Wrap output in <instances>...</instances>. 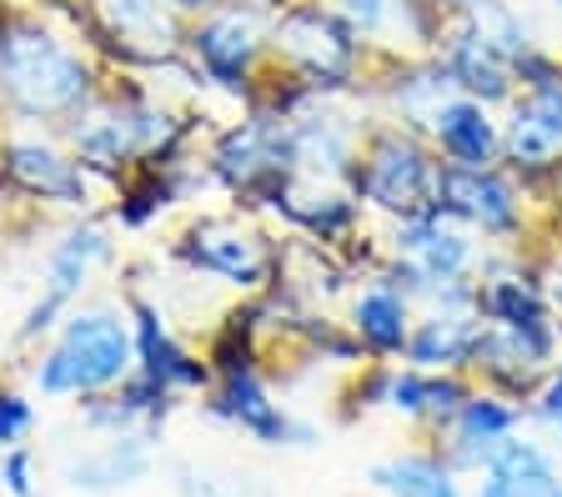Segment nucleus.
Segmentation results:
<instances>
[{"instance_id":"obj_19","label":"nucleus","mask_w":562,"mask_h":497,"mask_svg":"<svg viewBox=\"0 0 562 497\" xmlns=\"http://www.w3.org/2000/svg\"><path fill=\"white\" fill-rule=\"evenodd\" d=\"M517 413L497 397H468L457 407V458L462 462H482L503 448V438L513 432Z\"/></svg>"},{"instance_id":"obj_21","label":"nucleus","mask_w":562,"mask_h":497,"mask_svg":"<svg viewBox=\"0 0 562 497\" xmlns=\"http://www.w3.org/2000/svg\"><path fill=\"white\" fill-rule=\"evenodd\" d=\"M452 76L468 86L472 95H482V101H503V95L513 91V71H507L503 50L487 46L477 31H468V36L452 46Z\"/></svg>"},{"instance_id":"obj_30","label":"nucleus","mask_w":562,"mask_h":497,"mask_svg":"<svg viewBox=\"0 0 562 497\" xmlns=\"http://www.w3.org/2000/svg\"><path fill=\"white\" fill-rule=\"evenodd\" d=\"M176 15H201V11H216L222 0H166Z\"/></svg>"},{"instance_id":"obj_1","label":"nucleus","mask_w":562,"mask_h":497,"mask_svg":"<svg viewBox=\"0 0 562 497\" xmlns=\"http://www.w3.org/2000/svg\"><path fill=\"white\" fill-rule=\"evenodd\" d=\"M95 95V71L81 46H70L35 11L0 15V111L15 121H70Z\"/></svg>"},{"instance_id":"obj_7","label":"nucleus","mask_w":562,"mask_h":497,"mask_svg":"<svg viewBox=\"0 0 562 497\" xmlns=\"http://www.w3.org/2000/svg\"><path fill=\"white\" fill-rule=\"evenodd\" d=\"M95 36L126 60H171L181 50V15L166 0H91Z\"/></svg>"},{"instance_id":"obj_13","label":"nucleus","mask_w":562,"mask_h":497,"mask_svg":"<svg viewBox=\"0 0 562 497\" xmlns=\"http://www.w3.org/2000/svg\"><path fill=\"white\" fill-rule=\"evenodd\" d=\"M211 413L226 417V422H236L241 432H251L257 442H267V448H281V442H292V438H306V432H296L292 427V417L267 397L257 368H226L222 372V392H216Z\"/></svg>"},{"instance_id":"obj_24","label":"nucleus","mask_w":562,"mask_h":497,"mask_svg":"<svg viewBox=\"0 0 562 497\" xmlns=\"http://www.w3.org/2000/svg\"><path fill=\"white\" fill-rule=\"evenodd\" d=\"M386 403L407 417H457V407L468 403V387L462 382H437V377H392L386 382Z\"/></svg>"},{"instance_id":"obj_14","label":"nucleus","mask_w":562,"mask_h":497,"mask_svg":"<svg viewBox=\"0 0 562 497\" xmlns=\"http://www.w3.org/2000/svg\"><path fill=\"white\" fill-rule=\"evenodd\" d=\"M131 317H136L131 327H136V372H140V377L161 382L166 392H176V387L201 392V387H206L211 368L201 362V357H191L181 342H176L171 331H166V321L156 317V307L136 302V307H131Z\"/></svg>"},{"instance_id":"obj_17","label":"nucleus","mask_w":562,"mask_h":497,"mask_svg":"<svg viewBox=\"0 0 562 497\" xmlns=\"http://www.w3.org/2000/svg\"><path fill=\"white\" fill-rule=\"evenodd\" d=\"M437 142L452 156L457 166H487L492 151H497V131H492L487 111L477 101H452V106H437L432 116Z\"/></svg>"},{"instance_id":"obj_16","label":"nucleus","mask_w":562,"mask_h":497,"mask_svg":"<svg viewBox=\"0 0 562 497\" xmlns=\"http://www.w3.org/2000/svg\"><path fill=\"white\" fill-rule=\"evenodd\" d=\"M482 497H562V477L532 442H503L487 458Z\"/></svg>"},{"instance_id":"obj_3","label":"nucleus","mask_w":562,"mask_h":497,"mask_svg":"<svg viewBox=\"0 0 562 497\" xmlns=\"http://www.w3.org/2000/svg\"><path fill=\"white\" fill-rule=\"evenodd\" d=\"M105 257H111V237H105L101 222H76V226H70L66 237L50 247L46 276H41L46 286H41V296H35V307L25 312L21 331H15V342H35V337H46V331L70 312V302L86 292L91 272L101 267Z\"/></svg>"},{"instance_id":"obj_20","label":"nucleus","mask_w":562,"mask_h":497,"mask_svg":"<svg viewBox=\"0 0 562 497\" xmlns=\"http://www.w3.org/2000/svg\"><path fill=\"white\" fill-rule=\"evenodd\" d=\"M477 337H482V331L472 327L468 317L442 312V317L422 321V331L407 342V352H412V362H417V368H457V362H472Z\"/></svg>"},{"instance_id":"obj_10","label":"nucleus","mask_w":562,"mask_h":497,"mask_svg":"<svg viewBox=\"0 0 562 497\" xmlns=\"http://www.w3.org/2000/svg\"><path fill=\"white\" fill-rule=\"evenodd\" d=\"M187 46L211 81L241 86L261 56V25L251 15V5H216L187 36Z\"/></svg>"},{"instance_id":"obj_8","label":"nucleus","mask_w":562,"mask_h":497,"mask_svg":"<svg viewBox=\"0 0 562 497\" xmlns=\"http://www.w3.org/2000/svg\"><path fill=\"white\" fill-rule=\"evenodd\" d=\"M367 196H372L376 206H386V212H402V216H422L427 206H437V171L432 161L422 156L417 142H407V136H382V142L372 146V161H367V177H362Z\"/></svg>"},{"instance_id":"obj_23","label":"nucleus","mask_w":562,"mask_h":497,"mask_svg":"<svg viewBox=\"0 0 562 497\" xmlns=\"http://www.w3.org/2000/svg\"><path fill=\"white\" fill-rule=\"evenodd\" d=\"M357 331L376 352H402L407 347V302L397 292H386V286L362 292L357 296Z\"/></svg>"},{"instance_id":"obj_18","label":"nucleus","mask_w":562,"mask_h":497,"mask_svg":"<svg viewBox=\"0 0 562 497\" xmlns=\"http://www.w3.org/2000/svg\"><path fill=\"white\" fill-rule=\"evenodd\" d=\"M151 467V452L140 448L136 438H116L105 442L101 452H86L81 462H66L70 487H86V493H105V487H126Z\"/></svg>"},{"instance_id":"obj_15","label":"nucleus","mask_w":562,"mask_h":497,"mask_svg":"<svg viewBox=\"0 0 562 497\" xmlns=\"http://www.w3.org/2000/svg\"><path fill=\"white\" fill-rule=\"evenodd\" d=\"M397 247L407 251V276L412 282H457L472 261L468 241L457 237V231H442V226L427 222V216H417V222L402 226Z\"/></svg>"},{"instance_id":"obj_25","label":"nucleus","mask_w":562,"mask_h":497,"mask_svg":"<svg viewBox=\"0 0 562 497\" xmlns=\"http://www.w3.org/2000/svg\"><path fill=\"white\" fill-rule=\"evenodd\" d=\"M176 493L181 497H271L257 477L232 473V467H196V462L176 467Z\"/></svg>"},{"instance_id":"obj_28","label":"nucleus","mask_w":562,"mask_h":497,"mask_svg":"<svg viewBox=\"0 0 562 497\" xmlns=\"http://www.w3.org/2000/svg\"><path fill=\"white\" fill-rule=\"evenodd\" d=\"M341 15H347L357 31H382V15H386V0H337Z\"/></svg>"},{"instance_id":"obj_6","label":"nucleus","mask_w":562,"mask_h":497,"mask_svg":"<svg viewBox=\"0 0 562 497\" xmlns=\"http://www.w3.org/2000/svg\"><path fill=\"white\" fill-rule=\"evenodd\" d=\"M271 46L292 66H302L312 81H347L351 60H357L351 31L331 11H322V5H292L286 15H277Z\"/></svg>"},{"instance_id":"obj_12","label":"nucleus","mask_w":562,"mask_h":497,"mask_svg":"<svg viewBox=\"0 0 562 497\" xmlns=\"http://www.w3.org/2000/svg\"><path fill=\"white\" fill-rule=\"evenodd\" d=\"M507 156L517 166H548L562 156V81L542 76L527 101H517L507 121Z\"/></svg>"},{"instance_id":"obj_9","label":"nucleus","mask_w":562,"mask_h":497,"mask_svg":"<svg viewBox=\"0 0 562 497\" xmlns=\"http://www.w3.org/2000/svg\"><path fill=\"white\" fill-rule=\"evenodd\" d=\"M66 142L70 156L86 166V171H121L131 156H140V126H136V101H105L91 95L76 116L66 121Z\"/></svg>"},{"instance_id":"obj_11","label":"nucleus","mask_w":562,"mask_h":497,"mask_svg":"<svg viewBox=\"0 0 562 497\" xmlns=\"http://www.w3.org/2000/svg\"><path fill=\"white\" fill-rule=\"evenodd\" d=\"M437 206L477 222L482 231H513L517 226V196L503 177L487 166H447L437 171Z\"/></svg>"},{"instance_id":"obj_2","label":"nucleus","mask_w":562,"mask_h":497,"mask_svg":"<svg viewBox=\"0 0 562 497\" xmlns=\"http://www.w3.org/2000/svg\"><path fill=\"white\" fill-rule=\"evenodd\" d=\"M136 372V327L111 302L70 312L56 347L35 362V387L46 397H95Z\"/></svg>"},{"instance_id":"obj_26","label":"nucleus","mask_w":562,"mask_h":497,"mask_svg":"<svg viewBox=\"0 0 562 497\" xmlns=\"http://www.w3.org/2000/svg\"><path fill=\"white\" fill-rule=\"evenodd\" d=\"M35 427V407L15 387H0V452L21 448V438Z\"/></svg>"},{"instance_id":"obj_4","label":"nucleus","mask_w":562,"mask_h":497,"mask_svg":"<svg viewBox=\"0 0 562 497\" xmlns=\"http://www.w3.org/2000/svg\"><path fill=\"white\" fill-rule=\"evenodd\" d=\"M0 177L11 181L15 191H25L31 202H50V206H70L86 212L91 206V177L70 151L35 136H5L0 142Z\"/></svg>"},{"instance_id":"obj_5","label":"nucleus","mask_w":562,"mask_h":497,"mask_svg":"<svg viewBox=\"0 0 562 497\" xmlns=\"http://www.w3.org/2000/svg\"><path fill=\"white\" fill-rule=\"evenodd\" d=\"M181 261L196 267V272L216 276L226 286H261L271 276V247L267 237H257L251 226L232 222V216H206V222H191V231L181 237Z\"/></svg>"},{"instance_id":"obj_29","label":"nucleus","mask_w":562,"mask_h":497,"mask_svg":"<svg viewBox=\"0 0 562 497\" xmlns=\"http://www.w3.org/2000/svg\"><path fill=\"white\" fill-rule=\"evenodd\" d=\"M542 417H548V422L562 432V377H552L548 392H542Z\"/></svg>"},{"instance_id":"obj_27","label":"nucleus","mask_w":562,"mask_h":497,"mask_svg":"<svg viewBox=\"0 0 562 497\" xmlns=\"http://www.w3.org/2000/svg\"><path fill=\"white\" fill-rule=\"evenodd\" d=\"M0 483L11 497H35V452L31 448H11L0 458Z\"/></svg>"},{"instance_id":"obj_22","label":"nucleus","mask_w":562,"mask_h":497,"mask_svg":"<svg viewBox=\"0 0 562 497\" xmlns=\"http://www.w3.org/2000/svg\"><path fill=\"white\" fill-rule=\"evenodd\" d=\"M372 483L392 497H462L442 462L432 458H392L372 467Z\"/></svg>"}]
</instances>
